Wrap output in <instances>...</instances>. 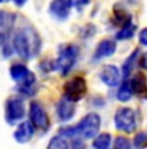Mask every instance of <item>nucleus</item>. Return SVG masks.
<instances>
[{
	"label": "nucleus",
	"mask_w": 147,
	"mask_h": 149,
	"mask_svg": "<svg viewBox=\"0 0 147 149\" xmlns=\"http://www.w3.org/2000/svg\"><path fill=\"white\" fill-rule=\"evenodd\" d=\"M26 113L25 103L20 97H13L7 100L5 105V118L8 123H14L17 121L22 120Z\"/></svg>",
	"instance_id": "6e6552de"
},
{
	"label": "nucleus",
	"mask_w": 147,
	"mask_h": 149,
	"mask_svg": "<svg viewBox=\"0 0 147 149\" xmlns=\"http://www.w3.org/2000/svg\"><path fill=\"white\" fill-rule=\"evenodd\" d=\"M139 42L142 44L143 46H147V27H145V29H142L139 31Z\"/></svg>",
	"instance_id": "b1692460"
},
{
	"label": "nucleus",
	"mask_w": 147,
	"mask_h": 149,
	"mask_svg": "<svg viewBox=\"0 0 147 149\" xmlns=\"http://www.w3.org/2000/svg\"><path fill=\"white\" fill-rule=\"evenodd\" d=\"M132 95H133V90H132V86H130V81L124 80V82L121 84L120 88L117 90V94H116L117 100L128 102L132 99Z\"/></svg>",
	"instance_id": "dca6fc26"
},
{
	"label": "nucleus",
	"mask_w": 147,
	"mask_h": 149,
	"mask_svg": "<svg viewBox=\"0 0 147 149\" xmlns=\"http://www.w3.org/2000/svg\"><path fill=\"white\" fill-rule=\"evenodd\" d=\"M71 149H87V148L81 140H74L72 145H71Z\"/></svg>",
	"instance_id": "393cba45"
},
{
	"label": "nucleus",
	"mask_w": 147,
	"mask_h": 149,
	"mask_svg": "<svg viewBox=\"0 0 147 149\" xmlns=\"http://www.w3.org/2000/svg\"><path fill=\"white\" fill-rule=\"evenodd\" d=\"M77 57H79V48L76 45L67 44V45L62 46L61 50H59L58 58L54 61L56 70L59 71V73L62 76H66L75 66Z\"/></svg>",
	"instance_id": "f03ea898"
},
{
	"label": "nucleus",
	"mask_w": 147,
	"mask_h": 149,
	"mask_svg": "<svg viewBox=\"0 0 147 149\" xmlns=\"http://www.w3.org/2000/svg\"><path fill=\"white\" fill-rule=\"evenodd\" d=\"M133 145L136 149H145L147 147V132L141 131L134 136Z\"/></svg>",
	"instance_id": "412c9836"
},
{
	"label": "nucleus",
	"mask_w": 147,
	"mask_h": 149,
	"mask_svg": "<svg viewBox=\"0 0 147 149\" xmlns=\"http://www.w3.org/2000/svg\"><path fill=\"white\" fill-rule=\"evenodd\" d=\"M17 15L8 10H0V37L4 44V55L9 57L12 53V49L8 46V40L11 37V33L14 29Z\"/></svg>",
	"instance_id": "423d86ee"
},
{
	"label": "nucleus",
	"mask_w": 147,
	"mask_h": 149,
	"mask_svg": "<svg viewBox=\"0 0 147 149\" xmlns=\"http://www.w3.org/2000/svg\"><path fill=\"white\" fill-rule=\"evenodd\" d=\"M114 149H132L130 141L125 136H117L114 141Z\"/></svg>",
	"instance_id": "4be33fe9"
},
{
	"label": "nucleus",
	"mask_w": 147,
	"mask_h": 149,
	"mask_svg": "<svg viewBox=\"0 0 147 149\" xmlns=\"http://www.w3.org/2000/svg\"><path fill=\"white\" fill-rule=\"evenodd\" d=\"M30 122L34 129L40 131H48L51 127V120L44 107L39 102H32L30 104Z\"/></svg>",
	"instance_id": "0eeeda50"
},
{
	"label": "nucleus",
	"mask_w": 147,
	"mask_h": 149,
	"mask_svg": "<svg viewBox=\"0 0 147 149\" xmlns=\"http://www.w3.org/2000/svg\"><path fill=\"white\" fill-rule=\"evenodd\" d=\"M111 145V135L108 132L97 135L93 140V148L94 149H110Z\"/></svg>",
	"instance_id": "a211bd4d"
},
{
	"label": "nucleus",
	"mask_w": 147,
	"mask_h": 149,
	"mask_svg": "<svg viewBox=\"0 0 147 149\" xmlns=\"http://www.w3.org/2000/svg\"><path fill=\"white\" fill-rule=\"evenodd\" d=\"M71 10V4L68 0H52L49 5V13L58 21H65L68 18Z\"/></svg>",
	"instance_id": "9d476101"
},
{
	"label": "nucleus",
	"mask_w": 147,
	"mask_h": 149,
	"mask_svg": "<svg viewBox=\"0 0 147 149\" xmlns=\"http://www.w3.org/2000/svg\"><path fill=\"white\" fill-rule=\"evenodd\" d=\"M46 149H70V145L63 136H53Z\"/></svg>",
	"instance_id": "aec40b11"
},
{
	"label": "nucleus",
	"mask_w": 147,
	"mask_h": 149,
	"mask_svg": "<svg viewBox=\"0 0 147 149\" xmlns=\"http://www.w3.org/2000/svg\"><path fill=\"white\" fill-rule=\"evenodd\" d=\"M3 1H4V0H0V3H3Z\"/></svg>",
	"instance_id": "c85d7f7f"
},
{
	"label": "nucleus",
	"mask_w": 147,
	"mask_h": 149,
	"mask_svg": "<svg viewBox=\"0 0 147 149\" xmlns=\"http://www.w3.org/2000/svg\"><path fill=\"white\" fill-rule=\"evenodd\" d=\"M116 52V42L114 40H102L98 44V46L96 48L94 55H93V59L94 61H101L103 58L111 57L114 53Z\"/></svg>",
	"instance_id": "ddd939ff"
},
{
	"label": "nucleus",
	"mask_w": 147,
	"mask_h": 149,
	"mask_svg": "<svg viewBox=\"0 0 147 149\" xmlns=\"http://www.w3.org/2000/svg\"><path fill=\"white\" fill-rule=\"evenodd\" d=\"M139 64H141V67L145 68L147 71V52L142 54V57H141V59H139Z\"/></svg>",
	"instance_id": "a878e982"
},
{
	"label": "nucleus",
	"mask_w": 147,
	"mask_h": 149,
	"mask_svg": "<svg viewBox=\"0 0 147 149\" xmlns=\"http://www.w3.org/2000/svg\"><path fill=\"white\" fill-rule=\"evenodd\" d=\"M1 42H3V41H1V37H0V46H1Z\"/></svg>",
	"instance_id": "cd10ccee"
},
{
	"label": "nucleus",
	"mask_w": 147,
	"mask_h": 149,
	"mask_svg": "<svg viewBox=\"0 0 147 149\" xmlns=\"http://www.w3.org/2000/svg\"><path fill=\"white\" fill-rule=\"evenodd\" d=\"M115 127L119 131L127 132V134H132L137 127V121H136V113L132 108H119L115 113L114 117Z\"/></svg>",
	"instance_id": "39448f33"
},
{
	"label": "nucleus",
	"mask_w": 147,
	"mask_h": 149,
	"mask_svg": "<svg viewBox=\"0 0 147 149\" xmlns=\"http://www.w3.org/2000/svg\"><path fill=\"white\" fill-rule=\"evenodd\" d=\"M13 3L17 5V7H23V5L27 3V0H13Z\"/></svg>",
	"instance_id": "bb28decb"
},
{
	"label": "nucleus",
	"mask_w": 147,
	"mask_h": 149,
	"mask_svg": "<svg viewBox=\"0 0 147 149\" xmlns=\"http://www.w3.org/2000/svg\"><path fill=\"white\" fill-rule=\"evenodd\" d=\"M75 112H76L75 104L72 102L67 100L66 98L61 99L57 103V107H56V113H57V117L61 122H67V121H70L75 116Z\"/></svg>",
	"instance_id": "9b49d317"
},
{
	"label": "nucleus",
	"mask_w": 147,
	"mask_h": 149,
	"mask_svg": "<svg viewBox=\"0 0 147 149\" xmlns=\"http://www.w3.org/2000/svg\"><path fill=\"white\" fill-rule=\"evenodd\" d=\"M13 49L22 59H31L39 53L41 48V40L31 26L22 27L13 36Z\"/></svg>",
	"instance_id": "f257e3e1"
},
{
	"label": "nucleus",
	"mask_w": 147,
	"mask_h": 149,
	"mask_svg": "<svg viewBox=\"0 0 147 149\" xmlns=\"http://www.w3.org/2000/svg\"><path fill=\"white\" fill-rule=\"evenodd\" d=\"M130 86H132L133 94L143 95L147 93V79L143 73H137L136 76L130 80Z\"/></svg>",
	"instance_id": "4468645a"
},
{
	"label": "nucleus",
	"mask_w": 147,
	"mask_h": 149,
	"mask_svg": "<svg viewBox=\"0 0 147 149\" xmlns=\"http://www.w3.org/2000/svg\"><path fill=\"white\" fill-rule=\"evenodd\" d=\"M136 30H137V26L133 23H129L127 26L121 27L120 30L117 31L116 33V40H128V39H132L136 33Z\"/></svg>",
	"instance_id": "6ab92c4d"
},
{
	"label": "nucleus",
	"mask_w": 147,
	"mask_h": 149,
	"mask_svg": "<svg viewBox=\"0 0 147 149\" xmlns=\"http://www.w3.org/2000/svg\"><path fill=\"white\" fill-rule=\"evenodd\" d=\"M88 91V86H87V81L83 76H75L71 80L65 84L63 86V95L67 100L76 103V102L81 100L87 95Z\"/></svg>",
	"instance_id": "20e7f679"
},
{
	"label": "nucleus",
	"mask_w": 147,
	"mask_h": 149,
	"mask_svg": "<svg viewBox=\"0 0 147 149\" xmlns=\"http://www.w3.org/2000/svg\"><path fill=\"white\" fill-rule=\"evenodd\" d=\"M68 1H70L71 7L76 8L77 10H81L85 5L89 4V0H68Z\"/></svg>",
	"instance_id": "5701e85b"
},
{
	"label": "nucleus",
	"mask_w": 147,
	"mask_h": 149,
	"mask_svg": "<svg viewBox=\"0 0 147 149\" xmlns=\"http://www.w3.org/2000/svg\"><path fill=\"white\" fill-rule=\"evenodd\" d=\"M99 77H101L102 82L105 84V85H107L108 88H116L119 84H120L121 73L116 66L107 64V66H105L102 68Z\"/></svg>",
	"instance_id": "1a4fd4ad"
},
{
	"label": "nucleus",
	"mask_w": 147,
	"mask_h": 149,
	"mask_svg": "<svg viewBox=\"0 0 147 149\" xmlns=\"http://www.w3.org/2000/svg\"><path fill=\"white\" fill-rule=\"evenodd\" d=\"M99 129H101V117L97 113H88L75 126V132L76 136H80L83 139H92L98 135Z\"/></svg>",
	"instance_id": "7ed1b4c3"
},
{
	"label": "nucleus",
	"mask_w": 147,
	"mask_h": 149,
	"mask_svg": "<svg viewBox=\"0 0 147 149\" xmlns=\"http://www.w3.org/2000/svg\"><path fill=\"white\" fill-rule=\"evenodd\" d=\"M138 54H139V50H138V49H136V50H134L132 54H130L129 57L125 59L124 64H123V76H124L125 80H127L128 76L132 73V71L134 68V64L137 63V55H138Z\"/></svg>",
	"instance_id": "f3484780"
},
{
	"label": "nucleus",
	"mask_w": 147,
	"mask_h": 149,
	"mask_svg": "<svg viewBox=\"0 0 147 149\" xmlns=\"http://www.w3.org/2000/svg\"><path fill=\"white\" fill-rule=\"evenodd\" d=\"M114 22L116 26L124 27L127 24L132 23V15L129 12H127L124 8L115 5L114 8Z\"/></svg>",
	"instance_id": "2eb2a0df"
},
{
	"label": "nucleus",
	"mask_w": 147,
	"mask_h": 149,
	"mask_svg": "<svg viewBox=\"0 0 147 149\" xmlns=\"http://www.w3.org/2000/svg\"><path fill=\"white\" fill-rule=\"evenodd\" d=\"M34 132H35V129L31 125V122L30 121H25V122H21L17 126V129L14 130L13 138L20 144H26V143H29L32 139Z\"/></svg>",
	"instance_id": "f8f14e48"
}]
</instances>
